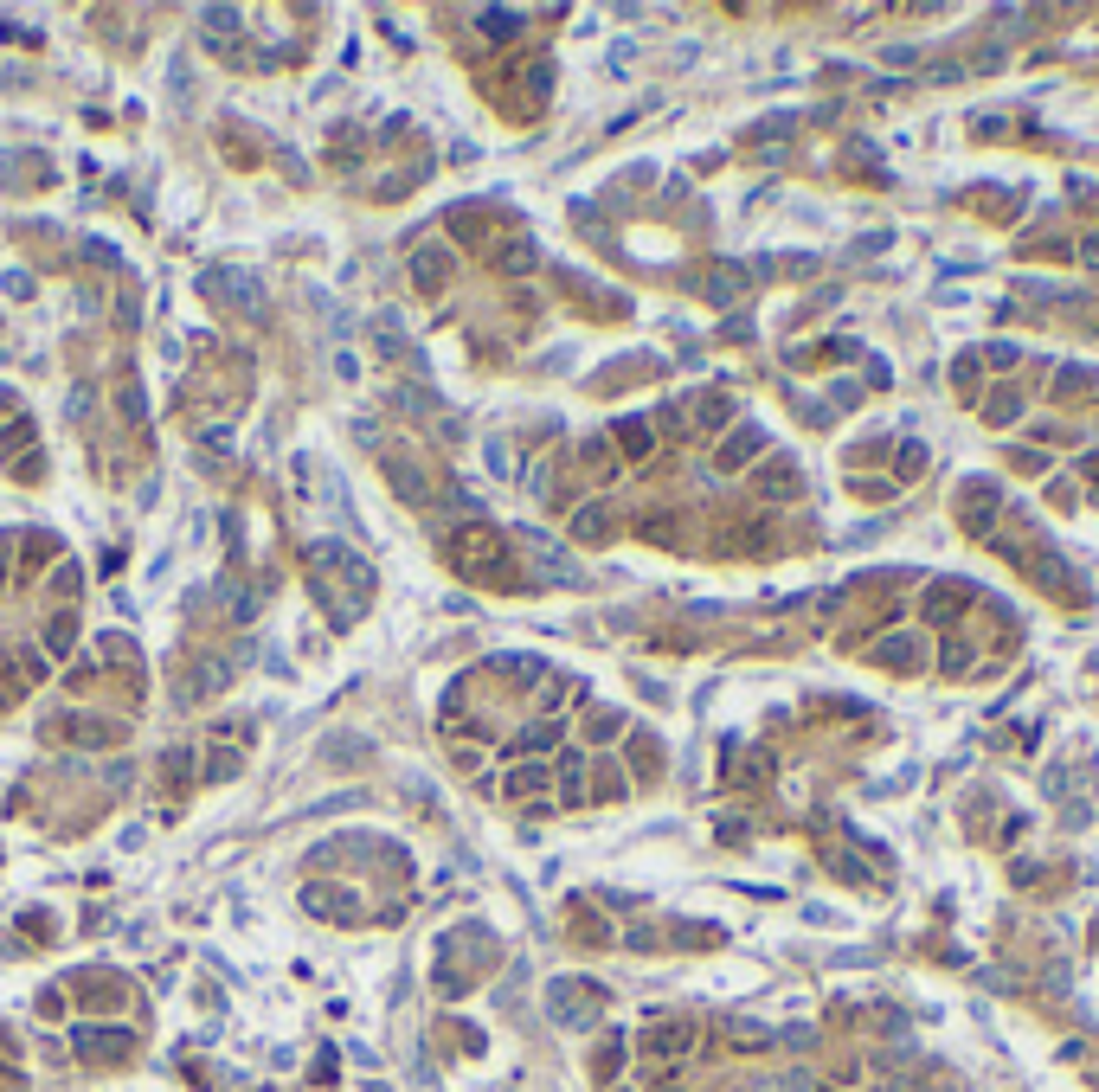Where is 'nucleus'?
Segmentation results:
<instances>
[{
	"label": "nucleus",
	"mask_w": 1099,
	"mask_h": 1092,
	"mask_svg": "<svg viewBox=\"0 0 1099 1092\" xmlns=\"http://www.w3.org/2000/svg\"><path fill=\"white\" fill-rule=\"evenodd\" d=\"M984 418H990V425H1016V418H1023V399H1010V392H1003V399L984 405Z\"/></svg>",
	"instance_id": "f8f14e48"
},
{
	"label": "nucleus",
	"mask_w": 1099,
	"mask_h": 1092,
	"mask_svg": "<svg viewBox=\"0 0 1099 1092\" xmlns=\"http://www.w3.org/2000/svg\"><path fill=\"white\" fill-rule=\"evenodd\" d=\"M740 296V270H714V303H733Z\"/></svg>",
	"instance_id": "f3484780"
},
{
	"label": "nucleus",
	"mask_w": 1099,
	"mask_h": 1092,
	"mask_svg": "<svg viewBox=\"0 0 1099 1092\" xmlns=\"http://www.w3.org/2000/svg\"><path fill=\"white\" fill-rule=\"evenodd\" d=\"M547 784V771L540 764H521V771H508V797H527V790H540Z\"/></svg>",
	"instance_id": "9b49d317"
},
{
	"label": "nucleus",
	"mask_w": 1099,
	"mask_h": 1092,
	"mask_svg": "<svg viewBox=\"0 0 1099 1092\" xmlns=\"http://www.w3.org/2000/svg\"><path fill=\"white\" fill-rule=\"evenodd\" d=\"M926 77H932V84H958V77H965V65H932Z\"/></svg>",
	"instance_id": "412c9836"
},
{
	"label": "nucleus",
	"mask_w": 1099,
	"mask_h": 1092,
	"mask_svg": "<svg viewBox=\"0 0 1099 1092\" xmlns=\"http://www.w3.org/2000/svg\"><path fill=\"white\" fill-rule=\"evenodd\" d=\"M746 1092H817V1086H810L804 1073H771V1080H753Z\"/></svg>",
	"instance_id": "1a4fd4ad"
},
{
	"label": "nucleus",
	"mask_w": 1099,
	"mask_h": 1092,
	"mask_svg": "<svg viewBox=\"0 0 1099 1092\" xmlns=\"http://www.w3.org/2000/svg\"><path fill=\"white\" fill-rule=\"evenodd\" d=\"M984 360H990V366H1016L1023 353H1016V341H990V347H984Z\"/></svg>",
	"instance_id": "a211bd4d"
},
{
	"label": "nucleus",
	"mask_w": 1099,
	"mask_h": 1092,
	"mask_svg": "<svg viewBox=\"0 0 1099 1092\" xmlns=\"http://www.w3.org/2000/svg\"><path fill=\"white\" fill-rule=\"evenodd\" d=\"M990 508H997L990 482H971V501H965V527H971V534H990Z\"/></svg>",
	"instance_id": "0eeeda50"
},
{
	"label": "nucleus",
	"mask_w": 1099,
	"mask_h": 1092,
	"mask_svg": "<svg viewBox=\"0 0 1099 1092\" xmlns=\"http://www.w3.org/2000/svg\"><path fill=\"white\" fill-rule=\"evenodd\" d=\"M765 457V431L758 425H740L727 437V450H721V470H740V463H758Z\"/></svg>",
	"instance_id": "7ed1b4c3"
},
{
	"label": "nucleus",
	"mask_w": 1099,
	"mask_h": 1092,
	"mask_svg": "<svg viewBox=\"0 0 1099 1092\" xmlns=\"http://www.w3.org/2000/svg\"><path fill=\"white\" fill-rule=\"evenodd\" d=\"M65 643H71V617L52 623V655H65Z\"/></svg>",
	"instance_id": "4be33fe9"
},
{
	"label": "nucleus",
	"mask_w": 1099,
	"mask_h": 1092,
	"mask_svg": "<svg viewBox=\"0 0 1099 1092\" xmlns=\"http://www.w3.org/2000/svg\"><path fill=\"white\" fill-rule=\"evenodd\" d=\"M1080 257H1087V264L1099 270V238H1087V244H1080Z\"/></svg>",
	"instance_id": "b1692460"
},
{
	"label": "nucleus",
	"mask_w": 1099,
	"mask_h": 1092,
	"mask_svg": "<svg viewBox=\"0 0 1099 1092\" xmlns=\"http://www.w3.org/2000/svg\"><path fill=\"white\" fill-rule=\"evenodd\" d=\"M758 495H765V501H791V495H797V470H791L784 457L765 463V470H758Z\"/></svg>",
	"instance_id": "20e7f679"
},
{
	"label": "nucleus",
	"mask_w": 1099,
	"mask_h": 1092,
	"mask_svg": "<svg viewBox=\"0 0 1099 1092\" xmlns=\"http://www.w3.org/2000/svg\"><path fill=\"white\" fill-rule=\"evenodd\" d=\"M1080 386H1093V366H1061L1054 373V392H1080Z\"/></svg>",
	"instance_id": "4468645a"
},
{
	"label": "nucleus",
	"mask_w": 1099,
	"mask_h": 1092,
	"mask_svg": "<svg viewBox=\"0 0 1099 1092\" xmlns=\"http://www.w3.org/2000/svg\"><path fill=\"white\" fill-rule=\"evenodd\" d=\"M579 777H586V752L566 746V752H560V790H566V803H586V784H579Z\"/></svg>",
	"instance_id": "423d86ee"
},
{
	"label": "nucleus",
	"mask_w": 1099,
	"mask_h": 1092,
	"mask_svg": "<svg viewBox=\"0 0 1099 1092\" xmlns=\"http://www.w3.org/2000/svg\"><path fill=\"white\" fill-rule=\"evenodd\" d=\"M662 1092H682V1086H662Z\"/></svg>",
	"instance_id": "393cba45"
},
{
	"label": "nucleus",
	"mask_w": 1099,
	"mask_h": 1092,
	"mask_svg": "<svg viewBox=\"0 0 1099 1092\" xmlns=\"http://www.w3.org/2000/svg\"><path fill=\"white\" fill-rule=\"evenodd\" d=\"M636 1047H643L649 1060H669V1067H675V1060L695 1054V1022H649Z\"/></svg>",
	"instance_id": "f257e3e1"
},
{
	"label": "nucleus",
	"mask_w": 1099,
	"mask_h": 1092,
	"mask_svg": "<svg viewBox=\"0 0 1099 1092\" xmlns=\"http://www.w3.org/2000/svg\"><path fill=\"white\" fill-rule=\"evenodd\" d=\"M618 727H623L618 714H599V720H592V740H611V733H618Z\"/></svg>",
	"instance_id": "5701e85b"
},
{
	"label": "nucleus",
	"mask_w": 1099,
	"mask_h": 1092,
	"mask_svg": "<svg viewBox=\"0 0 1099 1092\" xmlns=\"http://www.w3.org/2000/svg\"><path fill=\"white\" fill-rule=\"evenodd\" d=\"M412 277L425 283V290H438V283L451 277V251H418L412 257Z\"/></svg>",
	"instance_id": "6e6552de"
},
{
	"label": "nucleus",
	"mask_w": 1099,
	"mask_h": 1092,
	"mask_svg": "<svg viewBox=\"0 0 1099 1092\" xmlns=\"http://www.w3.org/2000/svg\"><path fill=\"white\" fill-rule=\"evenodd\" d=\"M553 740H560V727H527V733H521V740H514V746H521V752H547Z\"/></svg>",
	"instance_id": "2eb2a0df"
},
{
	"label": "nucleus",
	"mask_w": 1099,
	"mask_h": 1092,
	"mask_svg": "<svg viewBox=\"0 0 1099 1092\" xmlns=\"http://www.w3.org/2000/svg\"><path fill=\"white\" fill-rule=\"evenodd\" d=\"M881 59H888V65H919V46H888Z\"/></svg>",
	"instance_id": "aec40b11"
},
{
	"label": "nucleus",
	"mask_w": 1099,
	"mask_h": 1092,
	"mask_svg": "<svg viewBox=\"0 0 1099 1092\" xmlns=\"http://www.w3.org/2000/svg\"><path fill=\"white\" fill-rule=\"evenodd\" d=\"M623 450L643 457V450H649V425H636V418H630V425H623Z\"/></svg>",
	"instance_id": "6ab92c4d"
},
{
	"label": "nucleus",
	"mask_w": 1099,
	"mask_h": 1092,
	"mask_svg": "<svg viewBox=\"0 0 1099 1092\" xmlns=\"http://www.w3.org/2000/svg\"><path fill=\"white\" fill-rule=\"evenodd\" d=\"M77 1047H84V1054H129L135 1034L129 1028H84V1034H77Z\"/></svg>",
	"instance_id": "39448f33"
},
{
	"label": "nucleus",
	"mask_w": 1099,
	"mask_h": 1092,
	"mask_svg": "<svg viewBox=\"0 0 1099 1092\" xmlns=\"http://www.w3.org/2000/svg\"><path fill=\"white\" fill-rule=\"evenodd\" d=\"M605 527H611V514L599 508V501H592V508H579V521H573V534H579V540H599V534H605Z\"/></svg>",
	"instance_id": "9d476101"
},
{
	"label": "nucleus",
	"mask_w": 1099,
	"mask_h": 1092,
	"mask_svg": "<svg viewBox=\"0 0 1099 1092\" xmlns=\"http://www.w3.org/2000/svg\"><path fill=\"white\" fill-rule=\"evenodd\" d=\"M534 264H540V251H534V244H527V238L501 251V270H534Z\"/></svg>",
	"instance_id": "ddd939ff"
},
{
	"label": "nucleus",
	"mask_w": 1099,
	"mask_h": 1092,
	"mask_svg": "<svg viewBox=\"0 0 1099 1092\" xmlns=\"http://www.w3.org/2000/svg\"><path fill=\"white\" fill-rule=\"evenodd\" d=\"M727 418H733V399H708L701 405V431H721Z\"/></svg>",
	"instance_id": "dca6fc26"
},
{
	"label": "nucleus",
	"mask_w": 1099,
	"mask_h": 1092,
	"mask_svg": "<svg viewBox=\"0 0 1099 1092\" xmlns=\"http://www.w3.org/2000/svg\"><path fill=\"white\" fill-rule=\"evenodd\" d=\"M919 649H926V636H919V630H888V636L875 643V662H881V668H900V675H913V668H926V655H919Z\"/></svg>",
	"instance_id": "f03ea898"
}]
</instances>
